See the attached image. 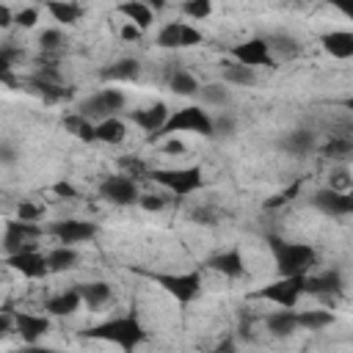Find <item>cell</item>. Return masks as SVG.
Returning a JSON list of instances; mask_svg holds the SVG:
<instances>
[{
  "label": "cell",
  "mask_w": 353,
  "mask_h": 353,
  "mask_svg": "<svg viewBox=\"0 0 353 353\" xmlns=\"http://www.w3.org/2000/svg\"><path fill=\"white\" fill-rule=\"evenodd\" d=\"M124 138H127V124H124L119 116L105 119V121H99V124H97V141L116 146V143H121Z\"/></svg>",
  "instance_id": "cell-33"
},
{
  "label": "cell",
  "mask_w": 353,
  "mask_h": 353,
  "mask_svg": "<svg viewBox=\"0 0 353 353\" xmlns=\"http://www.w3.org/2000/svg\"><path fill=\"white\" fill-rule=\"evenodd\" d=\"M146 276L152 284H157L165 295H171L176 303L188 306L201 295V273L199 270H185V273H154V270H138Z\"/></svg>",
  "instance_id": "cell-3"
},
{
  "label": "cell",
  "mask_w": 353,
  "mask_h": 353,
  "mask_svg": "<svg viewBox=\"0 0 353 353\" xmlns=\"http://www.w3.org/2000/svg\"><path fill=\"white\" fill-rule=\"evenodd\" d=\"M336 8H339V11L353 22V3H336Z\"/></svg>",
  "instance_id": "cell-51"
},
{
  "label": "cell",
  "mask_w": 353,
  "mask_h": 353,
  "mask_svg": "<svg viewBox=\"0 0 353 353\" xmlns=\"http://www.w3.org/2000/svg\"><path fill=\"white\" fill-rule=\"evenodd\" d=\"M168 116H171V113H168L165 102H154V105H149V108L130 110V121H132L135 127H141V130L149 135V141H154V138L163 132Z\"/></svg>",
  "instance_id": "cell-15"
},
{
  "label": "cell",
  "mask_w": 353,
  "mask_h": 353,
  "mask_svg": "<svg viewBox=\"0 0 353 353\" xmlns=\"http://www.w3.org/2000/svg\"><path fill=\"white\" fill-rule=\"evenodd\" d=\"M193 221H199V223H212V212L201 207V210H196V212H193Z\"/></svg>",
  "instance_id": "cell-48"
},
{
  "label": "cell",
  "mask_w": 353,
  "mask_h": 353,
  "mask_svg": "<svg viewBox=\"0 0 353 353\" xmlns=\"http://www.w3.org/2000/svg\"><path fill=\"white\" fill-rule=\"evenodd\" d=\"M124 105H127L124 91L108 85V88H99L97 94L85 97V99L77 105V113H83L85 119H91L94 124H99V121H105V119H113L119 110H124Z\"/></svg>",
  "instance_id": "cell-7"
},
{
  "label": "cell",
  "mask_w": 353,
  "mask_h": 353,
  "mask_svg": "<svg viewBox=\"0 0 353 353\" xmlns=\"http://www.w3.org/2000/svg\"><path fill=\"white\" fill-rule=\"evenodd\" d=\"M212 353H237V345H234V339H223L221 345H215Z\"/></svg>",
  "instance_id": "cell-47"
},
{
  "label": "cell",
  "mask_w": 353,
  "mask_h": 353,
  "mask_svg": "<svg viewBox=\"0 0 353 353\" xmlns=\"http://www.w3.org/2000/svg\"><path fill=\"white\" fill-rule=\"evenodd\" d=\"M41 212H44V207H41V204L22 201V204H19V210H17V218H19V221H28V223H36V221L41 218Z\"/></svg>",
  "instance_id": "cell-38"
},
{
  "label": "cell",
  "mask_w": 353,
  "mask_h": 353,
  "mask_svg": "<svg viewBox=\"0 0 353 353\" xmlns=\"http://www.w3.org/2000/svg\"><path fill=\"white\" fill-rule=\"evenodd\" d=\"M99 196L116 207H130V204H138L141 201V190H138V182L127 174H110L99 182Z\"/></svg>",
  "instance_id": "cell-9"
},
{
  "label": "cell",
  "mask_w": 353,
  "mask_h": 353,
  "mask_svg": "<svg viewBox=\"0 0 353 353\" xmlns=\"http://www.w3.org/2000/svg\"><path fill=\"white\" fill-rule=\"evenodd\" d=\"M36 237H41V226L19 221V218H8L6 221V237H3V251L6 256L11 254H22L28 248H36Z\"/></svg>",
  "instance_id": "cell-11"
},
{
  "label": "cell",
  "mask_w": 353,
  "mask_h": 353,
  "mask_svg": "<svg viewBox=\"0 0 353 353\" xmlns=\"http://www.w3.org/2000/svg\"><path fill=\"white\" fill-rule=\"evenodd\" d=\"M303 281H306V276H279L276 281H270L265 287H256L251 292V298L270 301L279 309H295L301 295H303Z\"/></svg>",
  "instance_id": "cell-6"
},
{
  "label": "cell",
  "mask_w": 353,
  "mask_h": 353,
  "mask_svg": "<svg viewBox=\"0 0 353 353\" xmlns=\"http://www.w3.org/2000/svg\"><path fill=\"white\" fill-rule=\"evenodd\" d=\"M77 248L72 245H58V248H50L47 251V265H50V273H63V270H72L77 268Z\"/></svg>",
  "instance_id": "cell-29"
},
{
  "label": "cell",
  "mask_w": 353,
  "mask_h": 353,
  "mask_svg": "<svg viewBox=\"0 0 353 353\" xmlns=\"http://www.w3.org/2000/svg\"><path fill=\"white\" fill-rule=\"evenodd\" d=\"M121 39H124V41H135V39H141V30H138L135 25L124 22V25H121Z\"/></svg>",
  "instance_id": "cell-44"
},
{
  "label": "cell",
  "mask_w": 353,
  "mask_h": 353,
  "mask_svg": "<svg viewBox=\"0 0 353 353\" xmlns=\"http://www.w3.org/2000/svg\"><path fill=\"white\" fill-rule=\"evenodd\" d=\"M39 44L44 52H52V50H61L63 47V30L61 28H47L39 33Z\"/></svg>",
  "instance_id": "cell-37"
},
{
  "label": "cell",
  "mask_w": 353,
  "mask_h": 353,
  "mask_svg": "<svg viewBox=\"0 0 353 353\" xmlns=\"http://www.w3.org/2000/svg\"><path fill=\"white\" fill-rule=\"evenodd\" d=\"M207 268L226 279H240V276H245V256L240 248H223L207 259Z\"/></svg>",
  "instance_id": "cell-17"
},
{
  "label": "cell",
  "mask_w": 353,
  "mask_h": 353,
  "mask_svg": "<svg viewBox=\"0 0 353 353\" xmlns=\"http://www.w3.org/2000/svg\"><path fill=\"white\" fill-rule=\"evenodd\" d=\"M149 179L163 185L174 196H193L204 188V171L201 165H182V168H154L149 171Z\"/></svg>",
  "instance_id": "cell-5"
},
{
  "label": "cell",
  "mask_w": 353,
  "mask_h": 353,
  "mask_svg": "<svg viewBox=\"0 0 353 353\" xmlns=\"http://www.w3.org/2000/svg\"><path fill=\"white\" fill-rule=\"evenodd\" d=\"M50 317L47 314H33V312H14V328L22 336L25 345H39L41 336L50 334Z\"/></svg>",
  "instance_id": "cell-16"
},
{
  "label": "cell",
  "mask_w": 353,
  "mask_h": 353,
  "mask_svg": "<svg viewBox=\"0 0 353 353\" xmlns=\"http://www.w3.org/2000/svg\"><path fill=\"white\" fill-rule=\"evenodd\" d=\"M138 204H141L146 212H160V210L165 207V199H160V196H154V193H143Z\"/></svg>",
  "instance_id": "cell-41"
},
{
  "label": "cell",
  "mask_w": 353,
  "mask_h": 353,
  "mask_svg": "<svg viewBox=\"0 0 353 353\" xmlns=\"http://www.w3.org/2000/svg\"><path fill=\"white\" fill-rule=\"evenodd\" d=\"M0 160H3V165H11V163L17 160V154H14V146H11V143H3V146H0Z\"/></svg>",
  "instance_id": "cell-45"
},
{
  "label": "cell",
  "mask_w": 353,
  "mask_h": 353,
  "mask_svg": "<svg viewBox=\"0 0 353 353\" xmlns=\"http://www.w3.org/2000/svg\"><path fill=\"white\" fill-rule=\"evenodd\" d=\"M39 22V8L36 6H28L22 11H17V25L19 28H33Z\"/></svg>",
  "instance_id": "cell-39"
},
{
  "label": "cell",
  "mask_w": 353,
  "mask_h": 353,
  "mask_svg": "<svg viewBox=\"0 0 353 353\" xmlns=\"http://www.w3.org/2000/svg\"><path fill=\"white\" fill-rule=\"evenodd\" d=\"M229 52H232V61H237L243 66H251V69H256V66H270L273 69L276 66V58L270 55V47H268L265 36H251V39L234 44Z\"/></svg>",
  "instance_id": "cell-12"
},
{
  "label": "cell",
  "mask_w": 353,
  "mask_h": 353,
  "mask_svg": "<svg viewBox=\"0 0 353 353\" xmlns=\"http://www.w3.org/2000/svg\"><path fill=\"white\" fill-rule=\"evenodd\" d=\"M99 74H102V80H124L127 83V80H135L141 74V63L135 58H121V61L110 63L108 69H102Z\"/></svg>",
  "instance_id": "cell-32"
},
{
  "label": "cell",
  "mask_w": 353,
  "mask_h": 353,
  "mask_svg": "<svg viewBox=\"0 0 353 353\" xmlns=\"http://www.w3.org/2000/svg\"><path fill=\"white\" fill-rule=\"evenodd\" d=\"M44 8H47V14H50L55 22H61V25H74V22L83 17V8H80L77 3H72V0H52V3H47Z\"/></svg>",
  "instance_id": "cell-30"
},
{
  "label": "cell",
  "mask_w": 353,
  "mask_h": 353,
  "mask_svg": "<svg viewBox=\"0 0 353 353\" xmlns=\"http://www.w3.org/2000/svg\"><path fill=\"white\" fill-rule=\"evenodd\" d=\"M116 11H119L130 25H135L141 33H143V30H149V28H152V22H154V8H152V6H146V3H138V0L119 3V6H116Z\"/></svg>",
  "instance_id": "cell-20"
},
{
  "label": "cell",
  "mask_w": 353,
  "mask_h": 353,
  "mask_svg": "<svg viewBox=\"0 0 353 353\" xmlns=\"http://www.w3.org/2000/svg\"><path fill=\"white\" fill-rule=\"evenodd\" d=\"M182 14L185 17H190V19H207L210 14H212V3L210 0H188V3H182Z\"/></svg>",
  "instance_id": "cell-36"
},
{
  "label": "cell",
  "mask_w": 353,
  "mask_h": 353,
  "mask_svg": "<svg viewBox=\"0 0 353 353\" xmlns=\"http://www.w3.org/2000/svg\"><path fill=\"white\" fill-rule=\"evenodd\" d=\"M314 132L312 130H290L281 141H279V146H281V152H287L290 157H306L312 149H314Z\"/></svg>",
  "instance_id": "cell-21"
},
{
  "label": "cell",
  "mask_w": 353,
  "mask_h": 353,
  "mask_svg": "<svg viewBox=\"0 0 353 353\" xmlns=\"http://www.w3.org/2000/svg\"><path fill=\"white\" fill-rule=\"evenodd\" d=\"M320 47L339 61L353 58V30H325L320 33Z\"/></svg>",
  "instance_id": "cell-18"
},
{
  "label": "cell",
  "mask_w": 353,
  "mask_h": 353,
  "mask_svg": "<svg viewBox=\"0 0 353 353\" xmlns=\"http://www.w3.org/2000/svg\"><path fill=\"white\" fill-rule=\"evenodd\" d=\"M334 105H339L342 110H347V113L353 116V94H350V97H342V99H336Z\"/></svg>",
  "instance_id": "cell-50"
},
{
  "label": "cell",
  "mask_w": 353,
  "mask_h": 353,
  "mask_svg": "<svg viewBox=\"0 0 353 353\" xmlns=\"http://www.w3.org/2000/svg\"><path fill=\"white\" fill-rule=\"evenodd\" d=\"M11 22H17V14H11L8 6H0V28H8Z\"/></svg>",
  "instance_id": "cell-46"
},
{
  "label": "cell",
  "mask_w": 353,
  "mask_h": 353,
  "mask_svg": "<svg viewBox=\"0 0 353 353\" xmlns=\"http://www.w3.org/2000/svg\"><path fill=\"white\" fill-rule=\"evenodd\" d=\"M77 290H80L83 303H85L88 309H99V306L110 303V298H113V290H110V284H108V281H88V284H77Z\"/></svg>",
  "instance_id": "cell-25"
},
{
  "label": "cell",
  "mask_w": 353,
  "mask_h": 353,
  "mask_svg": "<svg viewBox=\"0 0 353 353\" xmlns=\"http://www.w3.org/2000/svg\"><path fill=\"white\" fill-rule=\"evenodd\" d=\"M83 336L119 345L124 353H135V347L146 342V331L135 314H119V317H110L105 323H97V325L85 328Z\"/></svg>",
  "instance_id": "cell-1"
},
{
  "label": "cell",
  "mask_w": 353,
  "mask_h": 353,
  "mask_svg": "<svg viewBox=\"0 0 353 353\" xmlns=\"http://www.w3.org/2000/svg\"><path fill=\"white\" fill-rule=\"evenodd\" d=\"M47 232L61 243V245H77V243H88L97 237L99 226L94 221H80V218H63L47 226Z\"/></svg>",
  "instance_id": "cell-10"
},
{
  "label": "cell",
  "mask_w": 353,
  "mask_h": 353,
  "mask_svg": "<svg viewBox=\"0 0 353 353\" xmlns=\"http://www.w3.org/2000/svg\"><path fill=\"white\" fill-rule=\"evenodd\" d=\"M157 47H163V50H182V22H165L157 30Z\"/></svg>",
  "instance_id": "cell-35"
},
{
  "label": "cell",
  "mask_w": 353,
  "mask_h": 353,
  "mask_svg": "<svg viewBox=\"0 0 353 353\" xmlns=\"http://www.w3.org/2000/svg\"><path fill=\"white\" fill-rule=\"evenodd\" d=\"M234 132V119L229 113H223L218 121H215V135H232Z\"/></svg>",
  "instance_id": "cell-42"
},
{
  "label": "cell",
  "mask_w": 353,
  "mask_h": 353,
  "mask_svg": "<svg viewBox=\"0 0 353 353\" xmlns=\"http://www.w3.org/2000/svg\"><path fill=\"white\" fill-rule=\"evenodd\" d=\"M63 127H66V132H72L77 141H85V143L97 141V124H94L91 119H85L83 113H77V110L63 116Z\"/></svg>",
  "instance_id": "cell-27"
},
{
  "label": "cell",
  "mask_w": 353,
  "mask_h": 353,
  "mask_svg": "<svg viewBox=\"0 0 353 353\" xmlns=\"http://www.w3.org/2000/svg\"><path fill=\"white\" fill-rule=\"evenodd\" d=\"M6 265L17 273H22L25 279H44L50 273V265H47V254H41L39 248H28L22 254H11L6 256Z\"/></svg>",
  "instance_id": "cell-14"
},
{
  "label": "cell",
  "mask_w": 353,
  "mask_h": 353,
  "mask_svg": "<svg viewBox=\"0 0 353 353\" xmlns=\"http://www.w3.org/2000/svg\"><path fill=\"white\" fill-rule=\"evenodd\" d=\"M80 303H83V295H80V290L74 287V290H63V292L47 298V301H44V312H47L50 317H69V314H74V312L80 309Z\"/></svg>",
  "instance_id": "cell-19"
},
{
  "label": "cell",
  "mask_w": 353,
  "mask_h": 353,
  "mask_svg": "<svg viewBox=\"0 0 353 353\" xmlns=\"http://www.w3.org/2000/svg\"><path fill=\"white\" fill-rule=\"evenodd\" d=\"M19 353H58V350H52V347H44V345H25Z\"/></svg>",
  "instance_id": "cell-49"
},
{
  "label": "cell",
  "mask_w": 353,
  "mask_h": 353,
  "mask_svg": "<svg viewBox=\"0 0 353 353\" xmlns=\"http://www.w3.org/2000/svg\"><path fill=\"white\" fill-rule=\"evenodd\" d=\"M342 292H345V281H342V273L336 268H328V270H320V273H309L306 281H303V295L317 298L323 306H334Z\"/></svg>",
  "instance_id": "cell-8"
},
{
  "label": "cell",
  "mask_w": 353,
  "mask_h": 353,
  "mask_svg": "<svg viewBox=\"0 0 353 353\" xmlns=\"http://www.w3.org/2000/svg\"><path fill=\"white\" fill-rule=\"evenodd\" d=\"M52 193H55L58 199H80V193H77V188H74L72 182H66V179H61V182H55V185H52Z\"/></svg>",
  "instance_id": "cell-40"
},
{
  "label": "cell",
  "mask_w": 353,
  "mask_h": 353,
  "mask_svg": "<svg viewBox=\"0 0 353 353\" xmlns=\"http://www.w3.org/2000/svg\"><path fill=\"white\" fill-rule=\"evenodd\" d=\"M163 152H165V154H185V143H182L179 138H168V141L163 143Z\"/></svg>",
  "instance_id": "cell-43"
},
{
  "label": "cell",
  "mask_w": 353,
  "mask_h": 353,
  "mask_svg": "<svg viewBox=\"0 0 353 353\" xmlns=\"http://www.w3.org/2000/svg\"><path fill=\"white\" fill-rule=\"evenodd\" d=\"M265 328L273 334V336H292L298 328V312L295 309H276L265 317Z\"/></svg>",
  "instance_id": "cell-23"
},
{
  "label": "cell",
  "mask_w": 353,
  "mask_h": 353,
  "mask_svg": "<svg viewBox=\"0 0 353 353\" xmlns=\"http://www.w3.org/2000/svg\"><path fill=\"white\" fill-rule=\"evenodd\" d=\"M334 323H336V314L331 309H325V306L298 312V328L301 331H323V328H328Z\"/></svg>",
  "instance_id": "cell-24"
},
{
  "label": "cell",
  "mask_w": 353,
  "mask_h": 353,
  "mask_svg": "<svg viewBox=\"0 0 353 353\" xmlns=\"http://www.w3.org/2000/svg\"><path fill=\"white\" fill-rule=\"evenodd\" d=\"M168 88H171L176 97H196V94L201 91L199 80H196L188 69H179V63H176V69H171V74H168Z\"/></svg>",
  "instance_id": "cell-28"
},
{
  "label": "cell",
  "mask_w": 353,
  "mask_h": 353,
  "mask_svg": "<svg viewBox=\"0 0 353 353\" xmlns=\"http://www.w3.org/2000/svg\"><path fill=\"white\" fill-rule=\"evenodd\" d=\"M265 39H268V47H270V55L276 58V63L279 61H292L301 52V41L292 33L279 30V33H268Z\"/></svg>",
  "instance_id": "cell-22"
},
{
  "label": "cell",
  "mask_w": 353,
  "mask_h": 353,
  "mask_svg": "<svg viewBox=\"0 0 353 353\" xmlns=\"http://www.w3.org/2000/svg\"><path fill=\"white\" fill-rule=\"evenodd\" d=\"M268 245L279 276H309L317 268V251L309 243H290L279 234H268Z\"/></svg>",
  "instance_id": "cell-2"
},
{
  "label": "cell",
  "mask_w": 353,
  "mask_h": 353,
  "mask_svg": "<svg viewBox=\"0 0 353 353\" xmlns=\"http://www.w3.org/2000/svg\"><path fill=\"white\" fill-rule=\"evenodd\" d=\"M199 97H201L204 105H212V108H226L232 102V94H229L226 83H207V85H201Z\"/></svg>",
  "instance_id": "cell-34"
},
{
  "label": "cell",
  "mask_w": 353,
  "mask_h": 353,
  "mask_svg": "<svg viewBox=\"0 0 353 353\" xmlns=\"http://www.w3.org/2000/svg\"><path fill=\"white\" fill-rule=\"evenodd\" d=\"M320 152H323L328 160H334V163H350V160H353V138L334 132V135L323 143Z\"/></svg>",
  "instance_id": "cell-26"
},
{
  "label": "cell",
  "mask_w": 353,
  "mask_h": 353,
  "mask_svg": "<svg viewBox=\"0 0 353 353\" xmlns=\"http://www.w3.org/2000/svg\"><path fill=\"white\" fill-rule=\"evenodd\" d=\"M221 77H223V83H229V85H254L256 83V69H251V66H243V63H237V61H229V63H223V72H221Z\"/></svg>",
  "instance_id": "cell-31"
},
{
  "label": "cell",
  "mask_w": 353,
  "mask_h": 353,
  "mask_svg": "<svg viewBox=\"0 0 353 353\" xmlns=\"http://www.w3.org/2000/svg\"><path fill=\"white\" fill-rule=\"evenodd\" d=\"M312 207L320 210L323 215H331V218H347V215H353V193L350 190L320 188L312 196Z\"/></svg>",
  "instance_id": "cell-13"
},
{
  "label": "cell",
  "mask_w": 353,
  "mask_h": 353,
  "mask_svg": "<svg viewBox=\"0 0 353 353\" xmlns=\"http://www.w3.org/2000/svg\"><path fill=\"white\" fill-rule=\"evenodd\" d=\"M176 132H196L201 138H212L215 135V121L210 119V113L201 105H185V108H179L168 116V121H165V127L157 138H174Z\"/></svg>",
  "instance_id": "cell-4"
}]
</instances>
